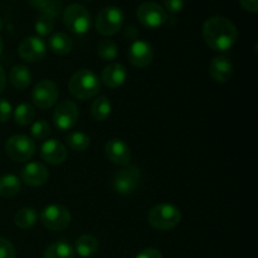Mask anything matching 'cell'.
I'll use <instances>...</instances> for the list:
<instances>
[{
  "label": "cell",
  "mask_w": 258,
  "mask_h": 258,
  "mask_svg": "<svg viewBox=\"0 0 258 258\" xmlns=\"http://www.w3.org/2000/svg\"><path fill=\"white\" fill-rule=\"evenodd\" d=\"M164 5H165V9H168V12L175 14L183 9L184 0H164Z\"/></svg>",
  "instance_id": "836d02e7"
},
{
  "label": "cell",
  "mask_w": 258,
  "mask_h": 258,
  "mask_svg": "<svg viewBox=\"0 0 258 258\" xmlns=\"http://www.w3.org/2000/svg\"><path fill=\"white\" fill-rule=\"evenodd\" d=\"M136 258H163V254L156 248H145L136 256Z\"/></svg>",
  "instance_id": "e575fe53"
},
{
  "label": "cell",
  "mask_w": 258,
  "mask_h": 258,
  "mask_svg": "<svg viewBox=\"0 0 258 258\" xmlns=\"http://www.w3.org/2000/svg\"><path fill=\"white\" fill-rule=\"evenodd\" d=\"M35 110L29 103H20L14 110V121L20 126H27L34 122Z\"/></svg>",
  "instance_id": "484cf974"
},
{
  "label": "cell",
  "mask_w": 258,
  "mask_h": 258,
  "mask_svg": "<svg viewBox=\"0 0 258 258\" xmlns=\"http://www.w3.org/2000/svg\"><path fill=\"white\" fill-rule=\"evenodd\" d=\"M54 28V18H52L48 14H42L37 19L34 24V29L40 37H45V35L50 34Z\"/></svg>",
  "instance_id": "f1b7e54d"
},
{
  "label": "cell",
  "mask_w": 258,
  "mask_h": 258,
  "mask_svg": "<svg viewBox=\"0 0 258 258\" xmlns=\"http://www.w3.org/2000/svg\"><path fill=\"white\" fill-rule=\"evenodd\" d=\"M0 258H15V248L12 242L0 237Z\"/></svg>",
  "instance_id": "4dcf8cb0"
},
{
  "label": "cell",
  "mask_w": 258,
  "mask_h": 258,
  "mask_svg": "<svg viewBox=\"0 0 258 258\" xmlns=\"http://www.w3.org/2000/svg\"><path fill=\"white\" fill-rule=\"evenodd\" d=\"M233 73V64L231 59L224 55H218L211 60L209 64V75L213 81L218 83H226L231 80Z\"/></svg>",
  "instance_id": "e0dca14e"
},
{
  "label": "cell",
  "mask_w": 258,
  "mask_h": 258,
  "mask_svg": "<svg viewBox=\"0 0 258 258\" xmlns=\"http://www.w3.org/2000/svg\"><path fill=\"white\" fill-rule=\"evenodd\" d=\"M43 258H75V249L64 241L55 242L45 249Z\"/></svg>",
  "instance_id": "603a6c76"
},
{
  "label": "cell",
  "mask_w": 258,
  "mask_h": 258,
  "mask_svg": "<svg viewBox=\"0 0 258 258\" xmlns=\"http://www.w3.org/2000/svg\"><path fill=\"white\" fill-rule=\"evenodd\" d=\"M138 19L144 27L159 28L168 20L166 10L155 2H145L138 8Z\"/></svg>",
  "instance_id": "30bf717a"
},
{
  "label": "cell",
  "mask_w": 258,
  "mask_h": 258,
  "mask_svg": "<svg viewBox=\"0 0 258 258\" xmlns=\"http://www.w3.org/2000/svg\"><path fill=\"white\" fill-rule=\"evenodd\" d=\"M66 143L70 146L72 150L75 151H86L88 148H90L91 139L90 136L86 135L85 133H80V131H72L67 135L66 138Z\"/></svg>",
  "instance_id": "4316f807"
},
{
  "label": "cell",
  "mask_w": 258,
  "mask_h": 258,
  "mask_svg": "<svg viewBox=\"0 0 258 258\" xmlns=\"http://www.w3.org/2000/svg\"><path fill=\"white\" fill-rule=\"evenodd\" d=\"M49 171L40 163H28L22 170V179L27 185L39 186L47 183Z\"/></svg>",
  "instance_id": "2e32d148"
},
{
  "label": "cell",
  "mask_w": 258,
  "mask_h": 258,
  "mask_svg": "<svg viewBox=\"0 0 258 258\" xmlns=\"http://www.w3.org/2000/svg\"><path fill=\"white\" fill-rule=\"evenodd\" d=\"M9 81L17 90H25L32 83V73L25 66H14L10 70Z\"/></svg>",
  "instance_id": "ffe728a7"
},
{
  "label": "cell",
  "mask_w": 258,
  "mask_h": 258,
  "mask_svg": "<svg viewBox=\"0 0 258 258\" xmlns=\"http://www.w3.org/2000/svg\"><path fill=\"white\" fill-rule=\"evenodd\" d=\"M111 111H112V105L106 96H98L91 106V113L97 121L107 120L108 116L111 115Z\"/></svg>",
  "instance_id": "cb8c5ba5"
},
{
  "label": "cell",
  "mask_w": 258,
  "mask_h": 258,
  "mask_svg": "<svg viewBox=\"0 0 258 258\" xmlns=\"http://www.w3.org/2000/svg\"><path fill=\"white\" fill-rule=\"evenodd\" d=\"M48 47L54 54L66 55L72 50L73 42L70 35H67L66 33L58 32L48 39Z\"/></svg>",
  "instance_id": "d6986e66"
},
{
  "label": "cell",
  "mask_w": 258,
  "mask_h": 258,
  "mask_svg": "<svg viewBox=\"0 0 258 258\" xmlns=\"http://www.w3.org/2000/svg\"><path fill=\"white\" fill-rule=\"evenodd\" d=\"M59 97L58 86L50 80H42L35 85L32 92L33 103L40 110H48L57 103Z\"/></svg>",
  "instance_id": "9c48e42d"
},
{
  "label": "cell",
  "mask_w": 258,
  "mask_h": 258,
  "mask_svg": "<svg viewBox=\"0 0 258 258\" xmlns=\"http://www.w3.org/2000/svg\"><path fill=\"white\" fill-rule=\"evenodd\" d=\"M80 111L73 101L64 100L59 102L53 112V122L60 131L71 130L77 123Z\"/></svg>",
  "instance_id": "8fae6325"
},
{
  "label": "cell",
  "mask_w": 258,
  "mask_h": 258,
  "mask_svg": "<svg viewBox=\"0 0 258 258\" xmlns=\"http://www.w3.org/2000/svg\"><path fill=\"white\" fill-rule=\"evenodd\" d=\"M63 23L70 32L82 35L90 30L92 19L90 12L83 5L71 4L63 12Z\"/></svg>",
  "instance_id": "277c9868"
},
{
  "label": "cell",
  "mask_w": 258,
  "mask_h": 258,
  "mask_svg": "<svg viewBox=\"0 0 258 258\" xmlns=\"http://www.w3.org/2000/svg\"><path fill=\"white\" fill-rule=\"evenodd\" d=\"M125 22L123 12L117 7H106L100 10L96 17L95 27L100 34L111 37L122 28Z\"/></svg>",
  "instance_id": "5b68a950"
},
{
  "label": "cell",
  "mask_w": 258,
  "mask_h": 258,
  "mask_svg": "<svg viewBox=\"0 0 258 258\" xmlns=\"http://www.w3.org/2000/svg\"><path fill=\"white\" fill-rule=\"evenodd\" d=\"M22 189V183L13 174H5L0 176V197L3 198H13L19 194Z\"/></svg>",
  "instance_id": "7402d4cb"
},
{
  "label": "cell",
  "mask_w": 258,
  "mask_h": 258,
  "mask_svg": "<svg viewBox=\"0 0 258 258\" xmlns=\"http://www.w3.org/2000/svg\"><path fill=\"white\" fill-rule=\"evenodd\" d=\"M68 88L73 97L78 100H90L95 97L101 88L97 75L91 70H80L71 77Z\"/></svg>",
  "instance_id": "7a4b0ae2"
},
{
  "label": "cell",
  "mask_w": 258,
  "mask_h": 258,
  "mask_svg": "<svg viewBox=\"0 0 258 258\" xmlns=\"http://www.w3.org/2000/svg\"><path fill=\"white\" fill-rule=\"evenodd\" d=\"M106 156L113 164L120 166H126L130 164L131 150L127 144L121 139H111L105 146Z\"/></svg>",
  "instance_id": "5bb4252c"
},
{
  "label": "cell",
  "mask_w": 258,
  "mask_h": 258,
  "mask_svg": "<svg viewBox=\"0 0 258 258\" xmlns=\"http://www.w3.org/2000/svg\"><path fill=\"white\" fill-rule=\"evenodd\" d=\"M203 38L214 50L224 52L236 44L238 32L233 23L224 17H211L203 24Z\"/></svg>",
  "instance_id": "6da1fadb"
},
{
  "label": "cell",
  "mask_w": 258,
  "mask_h": 258,
  "mask_svg": "<svg viewBox=\"0 0 258 258\" xmlns=\"http://www.w3.org/2000/svg\"><path fill=\"white\" fill-rule=\"evenodd\" d=\"M3 49H4V43H3V39H2V37H0V55H2V53H3Z\"/></svg>",
  "instance_id": "f35d334b"
},
{
  "label": "cell",
  "mask_w": 258,
  "mask_h": 258,
  "mask_svg": "<svg viewBox=\"0 0 258 258\" xmlns=\"http://www.w3.org/2000/svg\"><path fill=\"white\" fill-rule=\"evenodd\" d=\"M242 8L249 13L258 12V0H239Z\"/></svg>",
  "instance_id": "d590c367"
},
{
  "label": "cell",
  "mask_w": 258,
  "mask_h": 258,
  "mask_svg": "<svg viewBox=\"0 0 258 258\" xmlns=\"http://www.w3.org/2000/svg\"><path fill=\"white\" fill-rule=\"evenodd\" d=\"M181 214L178 207L170 203H161L151 208L148 221L153 228L158 231H169L180 223Z\"/></svg>",
  "instance_id": "3957f363"
},
{
  "label": "cell",
  "mask_w": 258,
  "mask_h": 258,
  "mask_svg": "<svg viewBox=\"0 0 258 258\" xmlns=\"http://www.w3.org/2000/svg\"><path fill=\"white\" fill-rule=\"evenodd\" d=\"M154 59V49L148 42L135 40L128 49V60L138 68H145Z\"/></svg>",
  "instance_id": "4fadbf2b"
},
{
  "label": "cell",
  "mask_w": 258,
  "mask_h": 258,
  "mask_svg": "<svg viewBox=\"0 0 258 258\" xmlns=\"http://www.w3.org/2000/svg\"><path fill=\"white\" fill-rule=\"evenodd\" d=\"M86 2H90V0H86Z\"/></svg>",
  "instance_id": "ab89813d"
},
{
  "label": "cell",
  "mask_w": 258,
  "mask_h": 258,
  "mask_svg": "<svg viewBox=\"0 0 258 258\" xmlns=\"http://www.w3.org/2000/svg\"><path fill=\"white\" fill-rule=\"evenodd\" d=\"M141 181L140 169L135 165H126L113 175V190L118 194H131L139 188Z\"/></svg>",
  "instance_id": "ba28073f"
},
{
  "label": "cell",
  "mask_w": 258,
  "mask_h": 258,
  "mask_svg": "<svg viewBox=\"0 0 258 258\" xmlns=\"http://www.w3.org/2000/svg\"><path fill=\"white\" fill-rule=\"evenodd\" d=\"M28 2H29L30 7L39 10V12H43L48 5V3H49V0H28Z\"/></svg>",
  "instance_id": "8d00e7d4"
},
{
  "label": "cell",
  "mask_w": 258,
  "mask_h": 258,
  "mask_svg": "<svg viewBox=\"0 0 258 258\" xmlns=\"http://www.w3.org/2000/svg\"><path fill=\"white\" fill-rule=\"evenodd\" d=\"M30 134L37 140H44L50 134V125L44 120H38L33 122Z\"/></svg>",
  "instance_id": "f546056e"
},
{
  "label": "cell",
  "mask_w": 258,
  "mask_h": 258,
  "mask_svg": "<svg viewBox=\"0 0 258 258\" xmlns=\"http://www.w3.org/2000/svg\"><path fill=\"white\" fill-rule=\"evenodd\" d=\"M5 153L12 160L24 163L35 154V144L27 135H13L5 143Z\"/></svg>",
  "instance_id": "8992f818"
},
{
  "label": "cell",
  "mask_w": 258,
  "mask_h": 258,
  "mask_svg": "<svg viewBox=\"0 0 258 258\" xmlns=\"http://www.w3.org/2000/svg\"><path fill=\"white\" fill-rule=\"evenodd\" d=\"M5 85H7V77H5L4 70L0 66V93L5 90Z\"/></svg>",
  "instance_id": "74e56055"
},
{
  "label": "cell",
  "mask_w": 258,
  "mask_h": 258,
  "mask_svg": "<svg viewBox=\"0 0 258 258\" xmlns=\"http://www.w3.org/2000/svg\"><path fill=\"white\" fill-rule=\"evenodd\" d=\"M98 248H100L98 239L91 234H83L76 241V251L83 258L92 257L93 254L97 253Z\"/></svg>",
  "instance_id": "44dd1931"
},
{
  "label": "cell",
  "mask_w": 258,
  "mask_h": 258,
  "mask_svg": "<svg viewBox=\"0 0 258 258\" xmlns=\"http://www.w3.org/2000/svg\"><path fill=\"white\" fill-rule=\"evenodd\" d=\"M13 113V107L9 101L0 98V122H7Z\"/></svg>",
  "instance_id": "d6a6232c"
},
{
  "label": "cell",
  "mask_w": 258,
  "mask_h": 258,
  "mask_svg": "<svg viewBox=\"0 0 258 258\" xmlns=\"http://www.w3.org/2000/svg\"><path fill=\"white\" fill-rule=\"evenodd\" d=\"M72 216L67 207L49 204L40 213V222L49 231H63L70 226Z\"/></svg>",
  "instance_id": "52a82bcc"
},
{
  "label": "cell",
  "mask_w": 258,
  "mask_h": 258,
  "mask_svg": "<svg viewBox=\"0 0 258 258\" xmlns=\"http://www.w3.org/2000/svg\"><path fill=\"white\" fill-rule=\"evenodd\" d=\"M126 68L121 63H111L107 64L102 71L101 80L103 85L108 88H117L126 81Z\"/></svg>",
  "instance_id": "ac0fdd59"
},
{
  "label": "cell",
  "mask_w": 258,
  "mask_h": 258,
  "mask_svg": "<svg viewBox=\"0 0 258 258\" xmlns=\"http://www.w3.org/2000/svg\"><path fill=\"white\" fill-rule=\"evenodd\" d=\"M60 12H62V3H60V0H49V3H48L45 9L42 12V14H48L55 19L60 14Z\"/></svg>",
  "instance_id": "1f68e13d"
},
{
  "label": "cell",
  "mask_w": 258,
  "mask_h": 258,
  "mask_svg": "<svg viewBox=\"0 0 258 258\" xmlns=\"http://www.w3.org/2000/svg\"><path fill=\"white\" fill-rule=\"evenodd\" d=\"M47 47L44 40L38 37H28L19 44V55L28 63L40 62L45 57Z\"/></svg>",
  "instance_id": "7c38bea8"
},
{
  "label": "cell",
  "mask_w": 258,
  "mask_h": 258,
  "mask_svg": "<svg viewBox=\"0 0 258 258\" xmlns=\"http://www.w3.org/2000/svg\"><path fill=\"white\" fill-rule=\"evenodd\" d=\"M40 156L44 161L52 165H60L67 160V149L60 141L49 139L44 141L40 148Z\"/></svg>",
  "instance_id": "9a60e30c"
},
{
  "label": "cell",
  "mask_w": 258,
  "mask_h": 258,
  "mask_svg": "<svg viewBox=\"0 0 258 258\" xmlns=\"http://www.w3.org/2000/svg\"><path fill=\"white\" fill-rule=\"evenodd\" d=\"M38 219V214L33 208H22L15 213L14 223L20 229H28L35 224Z\"/></svg>",
  "instance_id": "d4e9b609"
},
{
  "label": "cell",
  "mask_w": 258,
  "mask_h": 258,
  "mask_svg": "<svg viewBox=\"0 0 258 258\" xmlns=\"http://www.w3.org/2000/svg\"><path fill=\"white\" fill-rule=\"evenodd\" d=\"M97 54L106 62L113 60L118 54L117 44L111 39H101L97 44Z\"/></svg>",
  "instance_id": "83f0119b"
}]
</instances>
